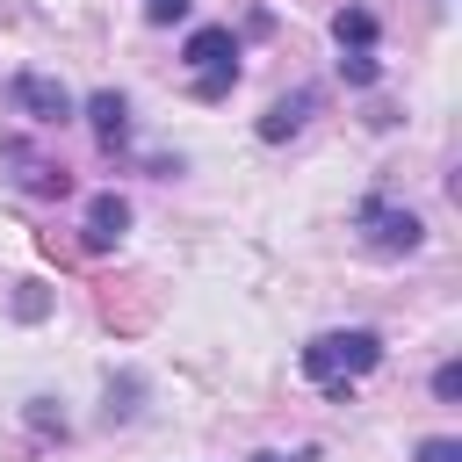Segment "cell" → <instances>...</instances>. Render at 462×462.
Returning a JSON list of instances; mask_svg holds the SVG:
<instances>
[{
	"instance_id": "cell-1",
	"label": "cell",
	"mask_w": 462,
	"mask_h": 462,
	"mask_svg": "<svg viewBox=\"0 0 462 462\" xmlns=\"http://www.w3.org/2000/svg\"><path fill=\"white\" fill-rule=\"evenodd\" d=\"M368 368H383V332H368V325H339V332H318V339L303 346V375H310L332 404H346V390H354Z\"/></svg>"
},
{
	"instance_id": "cell-2",
	"label": "cell",
	"mask_w": 462,
	"mask_h": 462,
	"mask_svg": "<svg viewBox=\"0 0 462 462\" xmlns=\"http://www.w3.org/2000/svg\"><path fill=\"white\" fill-rule=\"evenodd\" d=\"M180 58H188V94L195 101H224L231 87H238V36L224 29V22H209V29H195L188 43H180Z\"/></svg>"
},
{
	"instance_id": "cell-3",
	"label": "cell",
	"mask_w": 462,
	"mask_h": 462,
	"mask_svg": "<svg viewBox=\"0 0 462 462\" xmlns=\"http://www.w3.org/2000/svg\"><path fill=\"white\" fill-rule=\"evenodd\" d=\"M354 231H361V245H368V253H383V260H404V253H419V245H426L419 209H404V202H390V195H361Z\"/></svg>"
},
{
	"instance_id": "cell-4",
	"label": "cell",
	"mask_w": 462,
	"mask_h": 462,
	"mask_svg": "<svg viewBox=\"0 0 462 462\" xmlns=\"http://www.w3.org/2000/svg\"><path fill=\"white\" fill-rule=\"evenodd\" d=\"M152 318H159V289H152V282H108V289H101V325H108V332L137 339Z\"/></svg>"
},
{
	"instance_id": "cell-5",
	"label": "cell",
	"mask_w": 462,
	"mask_h": 462,
	"mask_svg": "<svg viewBox=\"0 0 462 462\" xmlns=\"http://www.w3.org/2000/svg\"><path fill=\"white\" fill-rule=\"evenodd\" d=\"M14 108L29 116V123H72V94H65V79H51V72H14Z\"/></svg>"
},
{
	"instance_id": "cell-6",
	"label": "cell",
	"mask_w": 462,
	"mask_h": 462,
	"mask_svg": "<svg viewBox=\"0 0 462 462\" xmlns=\"http://www.w3.org/2000/svg\"><path fill=\"white\" fill-rule=\"evenodd\" d=\"M123 231H130V202L108 188V195H94V202H87V224H79V253H116V245H123Z\"/></svg>"
},
{
	"instance_id": "cell-7",
	"label": "cell",
	"mask_w": 462,
	"mask_h": 462,
	"mask_svg": "<svg viewBox=\"0 0 462 462\" xmlns=\"http://www.w3.org/2000/svg\"><path fill=\"white\" fill-rule=\"evenodd\" d=\"M87 130H94V144L116 159L123 144H130V101L116 94V87H101V94H87Z\"/></svg>"
},
{
	"instance_id": "cell-8",
	"label": "cell",
	"mask_w": 462,
	"mask_h": 462,
	"mask_svg": "<svg viewBox=\"0 0 462 462\" xmlns=\"http://www.w3.org/2000/svg\"><path fill=\"white\" fill-rule=\"evenodd\" d=\"M0 159H7V166H22V173H14V180H22V188H29V195H72V173H65V166H58V159H36V152H29V144H7V152H0Z\"/></svg>"
},
{
	"instance_id": "cell-9",
	"label": "cell",
	"mask_w": 462,
	"mask_h": 462,
	"mask_svg": "<svg viewBox=\"0 0 462 462\" xmlns=\"http://www.w3.org/2000/svg\"><path fill=\"white\" fill-rule=\"evenodd\" d=\"M310 108H318V94H310V87H296V94H282V101H274V108L260 116V137H267V144H282V137H296V130L310 123Z\"/></svg>"
},
{
	"instance_id": "cell-10",
	"label": "cell",
	"mask_w": 462,
	"mask_h": 462,
	"mask_svg": "<svg viewBox=\"0 0 462 462\" xmlns=\"http://www.w3.org/2000/svg\"><path fill=\"white\" fill-rule=\"evenodd\" d=\"M332 36H339V51H375V14L368 7H339L332 14Z\"/></svg>"
},
{
	"instance_id": "cell-11",
	"label": "cell",
	"mask_w": 462,
	"mask_h": 462,
	"mask_svg": "<svg viewBox=\"0 0 462 462\" xmlns=\"http://www.w3.org/2000/svg\"><path fill=\"white\" fill-rule=\"evenodd\" d=\"M339 79H346V87H375V79H383L375 51H339Z\"/></svg>"
},
{
	"instance_id": "cell-12",
	"label": "cell",
	"mask_w": 462,
	"mask_h": 462,
	"mask_svg": "<svg viewBox=\"0 0 462 462\" xmlns=\"http://www.w3.org/2000/svg\"><path fill=\"white\" fill-rule=\"evenodd\" d=\"M433 397H440V404L462 397V361H440V368H433Z\"/></svg>"
},
{
	"instance_id": "cell-13",
	"label": "cell",
	"mask_w": 462,
	"mask_h": 462,
	"mask_svg": "<svg viewBox=\"0 0 462 462\" xmlns=\"http://www.w3.org/2000/svg\"><path fill=\"white\" fill-rule=\"evenodd\" d=\"M130 411H137V375L108 383V419H130Z\"/></svg>"
},
{
	"instance_id": "cell-14",
	"label": "cell",
	"mask_w": 462,
	"mask_h": 462,
	"mask_svg": "<svg viewBox=\"0 0 462 462\" xmlns=\"http://www.w3.org/2000/svg\"><path fill=\"white\" fill-rule=\"evenodd\" d=\"M29 426H36V433H58V440H65V411H51V397H29Z\"/></svg>"
},
{
	"instance_id": "cell-15",
	"label": "cell",
	"mask_w": 462,
	"mask_h": 462,
	"mask_svg": "<svg viewBox=\"0 0 462 462\" xmlns=\"http://www.w3.org/2000/svg\"><path fill=\"white\" fill-rule=\"evenodd\" d=\"M419 462H462V440L455 433H433V440H419Z\"/></svg>"
},
{
	"instance_id": "cell-16",
	"label": "cell",
	"mask_w": 462,
	"mask_h": 462,
	"mask_svg": "<svg viewBox=\"0 0 462 462\" xmlns=\"http://www.w3.org/2000/svg\"><path fill=\"white\" fill-rule=\"evenodd\" d=\"M43 303H51L43 282H22V289H14V318H43Z\"/></svg>"
},
{
	"instance_id": "cell-17",
	"label": "cell",
	"mask_w": 462,
	"mask_h": 462,
	"mask_svg": "<svg viewBox=\"0 0 462 462\" xmlns=\"http://www.w3.org/2000/svg\"><path fill=\"white\" fill-rule=\"evenodd\" d=\"M144 14H152V22H159V29H166V22H188V0H152V7H144Z\"/></svg>"
},
{
	"instance_id": "cell-18",
	"label": "cell",
	"mask_w": 462,
	"mask_h": 462,
	"mask_svg": "<svg viewBox=\"0 0 462 462\" xmlns=\"http://www.w3.org/2000/svg\"><path fill=\"white\" fill-rule=\"evenodd\" d=\"M253 462H318V455H310V448H296V455H282V448H260Z\"/></svg>"
}]
</instances>
